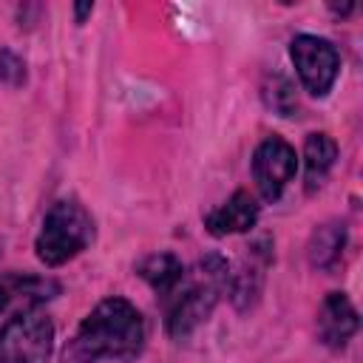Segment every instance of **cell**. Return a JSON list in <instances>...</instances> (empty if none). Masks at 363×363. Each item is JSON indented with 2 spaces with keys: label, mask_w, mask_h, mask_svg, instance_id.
<instances>
[{
  "label": "cell",
  "mask_w": 363,
  "mask_h": 363,
  "mask_svg": "<svg viewBox=\"0 0 363 363\" xmlns=\"http://www.w3.org/2000/svg\"><path fill=\"white\" fill-rule=\"evenodd\" d=\"M264 102L278 111L281 116H289L295 108H298V96H295V88L292 82L284 77V74H272L267 77V85H264Z\"/></svg>",
  "instance_id": "4fadbf2b"
},
{
  "label": "cell",
  "mask_w": 363,
  "mask_h": 363,
  "mask_svg": "<svg viewBox=\"0 0 363 363\" xmlns=\"http://www.w3.org/2000/svg\"><path fill=\"white\" fill-rule=\"evenodd\" d=\"M94 11V3H77L74 6V14H77V23H85V17Z\"/></svg>",
  "instance_id": "9a60e30c"
},
{
  "label": "cell",
  "mask_w": 363,
  "mask_h": 363,
  "mask_svg": "<svg viewBox=\"0 0 363 363\" xmlns=\"http://www.w3.org/2000/svg\"><path fill=\"white\" fill-rule=\"evenodd\" d=\"M289 57L295 62V71L303 82V88L312 96H326L329 88L337 79L340 71V54L337 48L315 34H298L289 45Z\"/></svg>",
  "instance_id": "5b68a950"
},
{
  "label": "cell",
  "mask_w": 363,
  "mask_h": 363,
  "mask_svg": "<svg viewBox=\"0 0 363 363\" xmlns=\"http://www.w3.org/2000/svg\"><path fill=\"white\" fill-rule=\"evenodd\" d=\"M335 159H337V145L329 133H309L306 136V142H303V170H306V190L309 193L323 184V179L335 167Z\"/></svg>",
  "instance_id": "30bf717a"
},
{
  "label": "cell",
  "mask_w": 363,
  "mask_h": 363,
  "mask_svg": "<svg viewBox=\"0 0 363 363\" xmlns=\"http://www.w3.org/2000/svg\"><path fill=\"white\" fill-rule=\"evenodd\" d=\"M343 244H346V227L340 221H329L315 230L309 241V261L315 267H329L343 252Z\"/></svg>",
  "instance_id": "7c38bea8"
},
{
  "label": "cell",
  "mask_w": 363,
  "mask_h": 363,
  "mask_svg": "<svg viewBox=\"0 0 363 363\" xmlns=\"http://www.w3.org/2000/svg\"><path fill=\"white\" fill-rule=\"evenodd\" d=\"M0 79H6L11 85H17V82L26 79V65H23V60L17 54L0 51Z\"/></svg>",
  "instance_id": "5bb4252c"
},
{
  "label": "cell",
  "mask_w": 363,
  "mask_h": 363,
  "mask_svg": "<svg viewBox=\"0 0 363 363\" xmlns=\"http://www.w3.org/2000/svg\"><path fill=\"white\" fill-rule=\"evenodd\" d=\"M136 272H139L159 295H170V292L179 286V281H182V275H184V267H182V261H179L173 252H156V255H147V258L136 267Z\"/></svg>",
  "instance_id": "8fae6325"
},
{
  "label": "cell",
  "mask_w": 363,
  "mask_h": 363,
  "mask_svg": "<svg viewBox=\"0 0 363 363\" xmlns=\"http://www.w3.org/2000/svg\"><path fill=\"white\" fill-rule=\"evenodd\" d=\"M258 221V204L247 190H235L224 204L210 210L204 216V227L213 235H233V233H247Z\"/></svg>",
  "instance_id": "ba28073f"
},
{
  "label": "cell",
  "mask_w": 363,
  "mask_h": 363,
  "mask_svg": "<svg viewBox=\"0 0 363 363\" xmlns=\"http://www.w3.org/2000/svg\"><path fill=\"white\" fill-rule=\"evenodd\" d=\"M295 164H298L295 147L281 136H267L252 153V176H255L258 193L267 201H275L284 193V187L292 182Z\"/></svg>",
  "instance_id": "8992f818"
},
{
  "label": "cell",
  "mask_w": 363,
  "mask_h": 363,
  "mask_svg": "<svg viewBox=\"0 0 363 363\" xmlns=\"http://www.w3.org/2000/svg\"><path fill=\"white\" fill-rule=\"evenodd\" d=\"M230 264L216 252L182 275L179 286L170 292L173 301L167 309V335L173 340L190 337L210 318L224 289H230Z\"/></svg>",
  "instance_id": "7a4b0ae2"
},
{
  "label": "cell",
  "mask_w": 363,
  "mask_h": 363,
  "mask_svg": "<svg viewBox=\"0 0 363 363\" xmlns=\"http://www.w3.org/2000/svg\"><path fill=\"white\" fill-rule=\"evenodd\" d=\"M94 241V221L77 199H60L43 218L34 250L45 267H60Z\"/></svg>",
  "instance_id": "3957f363"
},
{
  "label": "cell",
  "mask_w": 363,
  "mask_h": 363,
  "mask_svg": "<svg viewBox=\"0 0 363 363\" xmlns=\"http://www.w3.org/2000/svg\"><path fill=\"white\" fill-rule=\"evenodd\" d=\"M335 14H349L352 11V3H346V6H329Z\"/></svg>",
  "instance_id": "2e32d148"
},
{
  "label": "cell",
  "mask_w": 363,
  "mask_h": 363,
  "mask_svg": "<svg viewBox=\"0 0 363 363\" xmlns=\"http://www.w3.org/2000/svg\"><path fill=\"white\" fill-rule=\"evenodd\" d=\"M54 326L37 309L11 315L0 329V363H48Z\"/></svg>",
  "instance_id": "277c9868"
},
{
  "label": "cell",
  "mask_w": 363,
  "mask_h": 363,
  "mask_svg": "<svg viewBox=\"0 0 363 363\" xmlns=\"http://www.w3.org/2000/svg\"><path fill=\"white\" fill-rule=\"evenodd\" d=\"M60 286L51 278H37V275H20L11 272L0 278V315L6 312H31L48 298H54Z\"/></svg>",
  "instance_id": "52a82bcc"
},
{
  "label": "cell",
  "mask_w": 363,
  "mask_h": 363,
  "mask_svg": "<svg viewBox=\"0 0 363 363\" xmlns=\"http://www.w3.org/2000/svg\"><path fill=\"white\" fill-rule=\"evenodd\" d=\"M142 340L145 323L139 309L125 298H105L77 326L62 352V363L128 360L142 349Z\"/></svg>",
  "instance_id": "6da1fadb"
},
{
  "label": "cell",
  "mask_w": 363,
  "mask_h": 363,
  "mask_svg": "<svg viewBox=\"0 0 363 363\" xmlns=\"http://www.w3.org/2000/svg\"><path fill=\"white\" fill-rule=\"evenodd\" d=\"M357 309L343 292H329L320 303L318 312V332L323 343L329 346H343L354 332H357Z\"/></svg>",
  "instance_id": "9c48e42d"
}]
</instances>
